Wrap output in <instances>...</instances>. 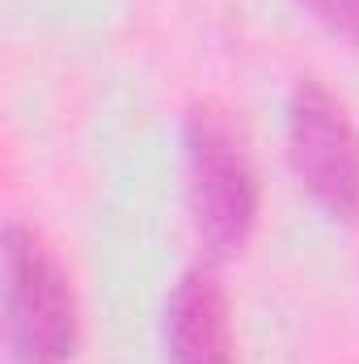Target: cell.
<instances>
[{
  "mask_svg": "<svg viewBox=\"0 0 359 364\" xmlns=\"http://www.w3.org/2000/svg\"><path fill=\"white\" fill-rule=\"evenodd\" d=\"M186 203L194 237L216 263L250 246L258 225V178L224 110L194 106L186 114Z\"/></svg>",
  "mask_w": 359,
  "mask_h": 364,
  "instance_id": "1",
  "label": "cell"
},
{
  "mask_svg": "<svg viewBox=\"0 0 359 364\" xmlns=\"http://www.w3.org/2000/svg\"><path fill=\"white\" fill-rule=\"evenodd\" d=\"M287 161L317 208L338 220L359 216V127L317 81H300L287 102Z\"/></svg>",
  "mask_w": 359,
  "mask_h": 364,
  "instance_id": "3",
  "label": "cell"
},
{
  "mask_svg": "<svg viewBox=\"0 0 359 364\" xmlns=\"http://www.w3.org/2000/svg\"><path fill=\"white\" fill-rule=\"evenodd\" d=\"M4 318L17 364L72 360L81 335L72 279L55 250L17 220L4 229Z\"/></svg>",
  "mask_w": 359,
  "mask_h": 364,
  "instance_id": "2",
  "label": "cell"
},
{
  "mask_svg": "<svg viewBox=\"0 0 359 364\" xmlns=\"http://www.w3.org/2000/svg\"><path fill=\"white\" fill-rule=\"evenodd\" d=\"M330 34L347 38L351 47H359V0H300Z\"/></svg>",
  "mask_w": 359,
  "mask_h": 364,
  "instance_id": "5",
  "label": "cell"
},
{
  "mask_svg": "<svg viewBox=\"0 0 359 364\" xmlns=\"http://www.w3.org/2000/svg\"><path fill=\"white\" fill-rule=\"evenodd\" d=\"M165 352L170 364H233V309L220 279L203 267L178 275L165 305Z\"/></svg>",
  "mask_w": 359,
  "mask_h": 364,
  "instance_id": "4",
  "label": "cell"
}]
</instances>
